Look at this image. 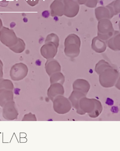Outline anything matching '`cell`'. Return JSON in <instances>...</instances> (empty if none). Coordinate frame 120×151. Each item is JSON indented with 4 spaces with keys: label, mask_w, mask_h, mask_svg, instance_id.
I'll list each match as a JSON object with an SVG mask.
<instances>
[{
    "label": "cell",
    "mask_w": 120,
    "mask_h": 151,
    "mask_svg": "<svg viewBox=\"0 0 120 151\" xmlns=\"http://www.w3.org/2000/svg\"><path fill=\"white\" fill-rule=\"evenodd\" d=\"M91 47L92 49L95 52L101 53L105 50L107 45L104 41L101 40L97 36L93 39Z\"/></svg>",
    "instance_id": "10"
},
{
    "label": "cell",
    "mask_w": 120,
    "mask_h": 151,
    "mask_svg": "<svg viewBox=\"0 0 120 151\" xmlns=\"http://www.w3.org/2000/svg\"><path fill=\"white\" fill-rule=\"evenodd\" d=\"M99 0H86L84 4L87 6L89 7H94L97 5Z\"/></svg>",
    "instance_id": "18"
},
{
    "label": "cell",
    "mask_w": 120,
    "mask_h": 151,
    "mask_svg": "<svg viewBox=\"0 0 120 151\" xmlns=\"http://www.w3.org/2000/svg\"><path fill=\"white\" fill-rule=\"evenodd\" d=\"M23 20L24 22H27L28 19L26 18H24L23 19Z\"/></svg>",
    "instance_id": "21"
},
{
    "label": "cell",
    "mask_w": 120,
    "mask_h": 151,
    "mask_svg": "<svg viewBox=\"0 0 120 151\" xmlns=\"http://www.w3.org/2000/svg\"><path fill=\"white\" fill-rule=\"evenodd\" d=\"M64 14L67 17H73L78 13L79 9L78 4L73 0H64Z\"/></svg>",
    "instance_id": "6"
},
{
    "label": "cell",
    "mask_w": 120,
    "mask_h": 151,
    "mask_svg": "<svg viewBox=\"0 0 120 151\" xmlns=\"http://www.w3.org/2000/svg\"><path fill=\"white\" fill-rule=\"evenodd\" d=\"M119 77V71L111 67L107 68L99 74V81L103 86L111 87L114 85Z\"/></svg>",
    "instance_id": "2"
},
{
    "label": "cell",
    "mask_w": 120,
    "mask_h": 151,
    "mask_svg": "<svg viewBox=\"0 0 120 151\" xmlns=\"http://www.w3.org/2000/svg\"><path fill=\"white\" fill-rule=\"evenodd\" d=\"M114 15L119 12V0H116L108 5Z\"/></svg>",
    "instance_id": "16"
},
{
    "label": "cell",
    "mask_w": 120,
    "mask_h": 151,
    "mask_svg": "<svg viewBox=\"0 0 120 151\" xmlns=\"http://www.w3.org/2000/svg\"><path fill=\"white\" fill-rule=\"evenodd\" d=\"M76 1L77 3L80 4H84L86 0H73Z\"/></svg>",
    "instance_id": "20"
},
{
    "label": "cell",
    "mask_w": 120,
    "mask_h": 151,
    "mask_svg": "<svg viewBox=\"0 0 120 151\" xmlns=\"http://www.w3.org/2000/svg\"><path fill=\"white\" fill-rule=\"evenodd\" d=\"M80 39L77 35L74 34L68 35L64 42L65 55L72 58L77 57L80 53Z\"/></svg>",
    "instance_id": "1"
},
{
    "label": "cell",
    "mask_w": 120,
    "mask_h": 151,
    "mask_svg": "<svg viewBox=\"0 0 120 151\" xmlns=\"http://www.w3.org/2000/svg\"><path fill=\"white\" fill-rule=\"evenodd\" d=\"M18 40V37L15 33L9 30L5 32L2 39L4 43L9 48L15 45Z\"/></svg>",
    "instance_id": "9"
},
{
    "label": "cell",
    "mask_w": 120,
    "mask_h": 151,
    "mask_svg": "<svg viewBox=\"0 0 120 151\" xmlns=\"http://www.w3.org/2000/svg\"><path fill=\"white\" fill-rule=\"evenodd\" d=\"M114 30L110 21L108 19L99 20L98 25L97 37L103 41H107L113 35Z\"/></svg>",
    "instance_id": "3"
},
{
    "label": "cell",
    "mask_w": 120,
    "mask_h": 151,
    "mask_svg": "<svg viewBox=\"0 0 120 151\" xmlns=\"http://www.w3.org/2000/svg\"><path fill=\"white\" fill-rule=\"evenodd\" d=\"M46 73L50 76L52 74L61 71V66L59 63L53 58L48 59L45 64Z\"/></svg>",
    "instance_id": "7"
},
{
    "label": "cell",
    "mask_w": 120,
    "mask_h": 151,
    "mask_svg": "<svg viewBox=\"0 0 120 151\" xmlns=\"http://www.w3.org/2000/svg\"><path fill=\"white\" fill-rule=\"evenodd\" d=\"M58 45L51 42H45L40 49L41 55L48 60L53 58L57 54Z\"/></svg>",
    "instance_id": "5"
},
{
    "label": "cell",
    "mask_w": 120,
    "mask_h": 151,
    "mask_svg": "<svg viewBox=\"0 0 120 151\" xmlns=\"http://www.w3.org/2000/svg\"><path fill=\"white\" fill-rule=\"evenodd\" d=\"M108 47L111 50L115 51H119L120 46V33L119 31H114L113 35L106 41Z\"/></svg>",
    "instance_id": "8"
},
{
    "label": "cell",
    "mask_w": 120,
    "mask_h": 151,
    "mask_svg": "<svg viewBox=\"0 0 120 151\" xmlns=\"http://www.w3.org/2000/svg\"><path fill=\"white\" fill-rule=\"evenodd\" d=\"M111 67L108 62L104 60H102L96 64L95 70L97 73L99 75L107 68Z\"/></svg>",
    "instance_id": "14"
},
{
    "label": "cell",
    "mask_w": 120,
    "mask_h": 151,
    "mask_svg": "<svg viewBox=\"0 0 120 151\" xmlns=\"http://www.w3.org/2000/svg\"><path fill=\"white\" fill-rule=\"evenodd\" d=\"M95 14L97 19L99 20L103 19H109L113 16L109 9L106 7H99L95 10Z\"/></svg>",
    "instance_id": "11"
},
{
    "label": "cell",
    "mask_w": 120,
    "mask_h": 151,
    "mask_svg": "<svg viewBox=\"0 0 120 151\" xmlns=\"http://www.w3.org/2000/svg\"><path fill=\"white\" fill-rule=\"evenodd\" d=\"M73 86L74 89L82 90L85 92L87 91L90 87L88 82L82 79L76 80L74 82Z\"/></svg>",
    "instance_id": "12"
},
{
    "label": "cell",
    "mask_w": 120,
    "mask_h": 151,
    "mask_svg": "<svg viewBox=\"0 0 120 151\" xmlns=\"http://www.w3.org/2000/svg\"><path fill=\"white\" fill-rule=\"evenodd\" d=\"M28 71V68L25 64L22 63H16L11 68L10 76L13 81L20 80L26 77Z\"/></svg>",
    "instance_id": "4"
},
{
    "label": "cell",
    "mask_w": 120,
    "mask_h": 151,
    "mask_svg": "<svg viewBox=\"0 0 120 151\" xmlns=\"http://www.w3.org/2000/svg\"><path fill=\"white\" fill-rule=\"evenodd\" d=\"M59 38L58 36L54 33H52L48 35L45 40V42H51L58 46L59 45Z\"/></svg>",
    "instance_id": "17"
},
{
    "label": "cell",
    "mask_w": 120,
    "mask_h": 151,
    "mask_svg": "<svg viewBox=\"0 0 120 151\" xmlns=\"http://www.w3.org/2000/svg\"><path fill=\"white\" fill-rule=\"evenodd\" d=\"M50 76L51 83H56L63 84L65 81V77L60 72L55 73Z\"/></svg>",
    "instance_id": "15"
},
{
    "label": "cell",
    "mask_w": 120,
    "mask_h": 151,
    "mask_svg": "<svg viewBox=\"0 0 120 151\" xmlns=\"http://www.w3.org/2000/svg\"><path fill=\"white\" fill-rule=\"evenodd\" d=\"M25 44L22 39L18 38L17 43L14 46L9 48L14 52L19 53L22 52L25 48Z\"/></svg>",
    "instance_id": "13"
},
{
    "label": "cell",
    "mask_w": 120,
    "mask_h": 151,
    "mask_svg": "<svg viewBox=\"0 0 120 151\" xmlns=\"http://www.w3.org/2000/svg\"><path fill=\"white\" fill-rule=\"evenodd\" d=\"M42 16L45 17H48L49 15V13L48 11H44L42 13Z\"/></svg>",
    "instance_id": "19"
}]
</instances>
